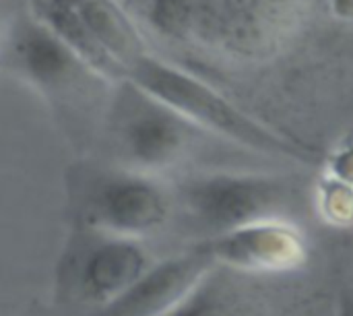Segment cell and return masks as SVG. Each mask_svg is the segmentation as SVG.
Returning a JSON list of instances; mask_svg holds the SVG:
<instances>
[{
    "instance_id": "cell-1",
    "label": "cell",
    "mask_w": 353,
    "mask_h": 316,
    "mask_svg": "<svg viewBox=\"0 0 353 316\" xmlns=\"http://www.w3.org/2000/svg\"><path fill=\"white\" fill-rule=\"evenodd\" d=\"M126 81L178 112L203 132H211L228 143L267 157H281L300 164H312L314 159V149L269 128L232 103L209 83L153 56L151 52L141 56L128 68Z\"/></svg>"
},
{
    "instance_id": "cell-10",
    "label": "cell",
    "mask_w": 353,
    "mask_h": 316,
    "mask_svg": "<svg viewBox=\"0 0 353 316\" xmlns=\"http://www.w3.org/2000/svg\"><path fill=\"white\" fill-rule=\"evenodd\" d=\"M31 14L43 23L91 72L103 81H124L122 66L105 52L89 27L62 2L58 0H33Z\"/></svg>"
},
{
    "instance_id": "cell-7",
    "label": "cell",
    "mask_w": 353,
    "mask_h": 316,
    "mask_svg": "<svg viewBox=\"0 0 353 316\" xmlns=\"http://www.w3.org/2000/svg\"><path fill=\"white\" fill-rule=\"evenodd\" d=\"M6 60L17 77L46 95L58 97L91 81H103L33 14L14 25L6 46Z\"/></svg>"
},
{
    "instance_id": "cell-9",
    "label": "cell",
    "mask_w": 353,
    "mask_h": 316,
    "mask_svg": "<svg viewBox=\"0 0 353 316\" xmlns=\"http://www.w3.org/2000/svg\"><path fill=\"white\" fill-rule=\"evenodd\" d=\"M66 4L97 37L105 52L122 66L124 79L128 68L149 52L145 37L132 17L118 0H58Z\"/></svg>"
},
{
    "instance_id": "cell-8",
    "label": "cell",
    "mask_w": 353,
    "mask_h": 316,
    "mask_svg": "<svg viewBox=\"0 0 353 316\" xmlns=\"http://www.w3.org/2000/svg\"><path fill=\"white\" fill-rule=\"evenodd\" d=\"M203 250L219 265L242 271H285L306 257L304 238L288 221H261L209 236Z\"/></svg>"
},
{
    "instance_id": "cell-5",
    "label": "cell",
    "mask_w": 353,
    "mask_h": 316,
    "mask_svg": "<svg viewBox=\"0 0 353 316\" xmlns=\"http://www.w3.org/2000/svg\"><path fill=\"white\" fill-rule=\"evenodd\" d=\"M151 263L141 240L83 228L60 261V294L91 313L130 288Z\"/></svg>"
},
{
    "instance_id": "cell-4",
    "label": "cell",
    "mask_w": 353,
    "mask_h": 316,
    "mask_svg": "<svg viewBox=\"0 0 353 316\" xmlns=\"http://www.w3.org/2000/svg\"><path fill=\"white\" fill-rule=\"evenodd\" d=\"M116 85L118 95L110 118L116 164L159 176L190 151L203 130L130 81Z\"/></svg>"
},
{
    "instance_id": "cell-11",
    "label": "cell",
    "mask_w": 353,
    "mask_h": 316,
    "mask_svg": "<svg viewBox=\"0 0 353 316\" xmlns=\"http://www.w3.org/2000/svg\"><path fill=\"white\" fill-rule=\"evenodd\" d=\"M337 316H353V294H343L341 296Z\"/></svg>"
},
{
    "instance_id": "cell-6",
    "label": "cell",
    "mask_w": 353,
    "mask_h": 316,
    "mask_svg": "<svg viewBox=\"0 0 353 316\" xmlns=\"http://www.w3.org/2000/svg\"><path fill=\"white\" fill-rule=\"evenodd\" d=\"M215 265L196 244L192 250L151 263L130 288L87 316H168L203 286Z\"/></svg>"
},
{
    "instance_id": "cell-3",
    "label": "cell",
    "mask_w": 353,
    "mask_h": 316,
    "mask_svg": "<svg viewBox=\"0 0 353 316\" xmlns=\"http://www.w3.org/2000/svg\"><path fill=\"white\" fill-rule=\"evenodd\" d=\"M174 197L192 224L215 236L250 224L283 221L298 190L273 174L209 172L188 178Z\"/></svg>"
},
{
    "instance_id": "cell-2",
    "label": "cell",
    "mask_w": 353,
    "mask_h": 316,
    "mask_svg": "<svg viewBox=\"0 0 353 316\" xmlns=\"http://www.w3.org/2000/svg\"><path fill=\"white\" fill-rule=\"evenodd\" d=\"M74 201L83 228L134 240L159 232L176 209V197L159 176L120 164L83 172Z\"/></svg>"
}]
</instances>
